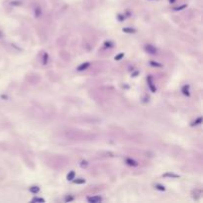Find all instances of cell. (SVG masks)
<instances>
[{
    "instance_id": "6da1fadb",
    "label": "cell",
    "mask_w": 203,
    "mask_h": 203,
    "mask_svg": "<svg viewBox=\"0 0 203 203\" xmlns=\"http://www.w3.org/2000/svg\"><path fill=\"white\" fill-rule=\"evenodd\" d=\"M145 50L147 52H149V54L151 55H157V50L156 47H154L153 45H147L145 47Z\"/></svg>"
},
{
    "instance_id": "7a4b0ae2",
    "label": "cell",
    "mask_w": 203,
    "mask_h": 203,
    "mask_svg": "<svg viewBox=\"0 0 203 203\" xmlns=\"http://www.w3.org/2000/svg\"><path fill=\"white\" fill-rule=\"evenodd\" d=\"M87 201L90 203H99L102 201V198L100 196H92V197H87Z\"/></svg>"
},
{
    "instance_id": "3957f363",
    "label": "cell",
    "mask_w": 203,
    "mask_h": 203,
    "mask_svg": "<svg viewBox=\"0 0 203 203\" xmlns=\"http://www.w3.org/2000/svg\"><path fill=\"white\" fill-rule=\"evenodd\" d=\"M148 83H149V87H150V89L152 90V92H156V87H155V85H154V82H153V77L150 76H148Z\"/></svg>"
},
{
    "instance_id": "277c9868",
    "label": "cell",
    "mask_w": 203,
    "mask_h": 203,
    "mask_svg": "<svg viewBox=\"0 0 203 203\" xmlns=\"http://www.w3.org/2000/svg\"><path fill=\"white\" fill-rule=\"evenodd\" d=\"M89 66H90V63H82V65H80V66L77 67V70H78V71L84 70V69H88Z\"/></svg>"
},
{
    "instance_id": "5b68a950",
    "label": "cell",
    "mask_w": 203,
    "mask_h": 203,
    "mask_svg": "<svg viewBox=\"0 0 203 203\" xmlns=\"http://www.w3.org/2000/svg\"><path fill=\"white\" fill-rule=\"evenodd\" d=\"M181 91H182V93L185 96H189L190 95V93H189V85H184L182 87V89H181Z\"/></svg>"
},
{
    "instance_id": "8992f818",
    "label": "cell",
    "mask_w": 203,
    "mask_h": 203,
    "mask_svg": "<svg viewBox=\"0 0 203 203\" xmlns=\"http://www.w3.org/2000/svg\"><path fill=\"white\" fill-rule=\"evenodd\" d=\"M126 164H128V165H131V167H137L138 165V163L136 161H134V160H132V159H127L126 160Z\"/></svg>"
},
{
    "instance_id": "52a82bcc",
    "label": "cell",
    "mask_w": 203,
    "mask_h": 203,
    "mask_svg": "<svg viewBox=\"0 0 203 203\" xmlns=\"http://www.w3.org/2000/svg\"><path fill=\"white\" fill-rule=\"evenodd\" d=\"M164 178H178L179 175L175 174H172V172H167V174H164Z\"/></svg>"
},
{
    "instance_id": "ba28073f",
    "label": "cell",
    "mask_w": 203,
    "mask_h": 203,
    "mask_svg": "<svg viewBox=\"0 0 203 203\" xmlns=\"http://www.w3.org/2000/svg\"><path fill=\"white\" fill-rule=\"evenodd\" d=\"M74 176H76V172H74L73 171H71L69 174H67V176H66V178H67V180H69V181H71V180H73L74 179Z\"/></svg>"
},
{
    "instance_id": "9c48e42d",
    "label": "cell",
    "mask_w": 203,
    "mask_h": 203,
    "mask_svg": "<svg viewBox=\"0 0 203 203\" xmlns=\"http://www.w3.org/2000/svg\"><path fill=\"white\" fill-rule=\"evenodd\" d=\"M123 32L124 33H128V34H132V33H136V30L133 29V28H128V27H126V28L123 29Z\"/></svg>"
},
{
    "instance_id": "30bf717a",
    "label": "cell",
    "mask_w": 203,
    "mask_h": 203,
    "mask_svg": "<svg viewBox=\"0 0 203 203\" xmlns=\"http://www.w3.org/2000/svg\"><path fill=\"white\" fill-rule=\"evenodd\" d=\"M41 15H42V10H41V8L38 6L37 8L35 9V17L36 18H39Z\"/></svg>"
},
{
    "instance_id": "8fae6325",
    "label": "cell",
    "mask_w": 203,
    "mask_h": 203,
    "mask_svg": "<svg viewBox=\"0 0 203 203\" xmlns=\"http://www.w3.org/2000/svg\"><path fill=\"white\" fill-rule=\"evenodd\" d=\"M201 122H202V117H199V118H197L196 120H195L194 122L191 123V126H197V125H200Z\"/></svg>"
},
{
    "instance_id": "7c38bea8",
    "label": "cell",
    "mask_w": 203,
    "mask_h": 203,
    "mask_svg": "<svg viewBox=\"0 0 203 203\" xmlns=\"http://www.w3.org/2000/svg\"><path fill=\"white\" fill-rule=\"evenodd\" d=\"M39 190H40V188H39L38 186H32V187H30V192H32L34 194L38 193Z\"/></svg>"
},
{
    "instance_id": "4fadbf2b",
    "label": "cell",
    "mask_w": 203,
    "mask_h": 203,
    "mask_svg": "<svg viewBox=\"0 0 203 203\" xmlns=\"http://www.w3.org/2000/svg\"><path fill=\"white\" fill-rule=\"evenodd\" d=\"M187 7V5L186 4H182L181 6H178V7H174V11H180V10H183L184 8H186Z\"/></svg>"
},
{
    "instance_id": "5bb4252c",
    "label": "cell",
    "mask_w": 203,
    "mask_h": 203,
    "mask_svg": "<svg viewBox=\"0 0 203 203\" xmlns=\"http://www.w3.org/2000/svg\"><path fill=\"white\" fill-rule=\"evenodd\" d=\"M73 182L76 183V184H82V183H85V179H83V178H78V179L73 180Z\"/></svg>"
},
{
    "instance_id": "9a60e30c",
    "label": "cell",
    "mask_w": 203,
    "mask_h": 203,
    "mask_svg": "<svg viewBox=\"0 0 203 203\" xmlns=\"http://www.w3.org/2000/svg\"><path fill=\"white\" fill-rule=\"evenodd\" d=\"M155 187H156L157 189L161 190V191H164V190H165V187H164V185H161V184H156Z\"/></svg>"
},
{
    "instance_id": "2e32d148",
    "label": "cell",
    "mask_w": 203,
    "mask_h": 203,
    "mask_svg": "<svg viewBox=\"0 0 203 203\" xmlns=\"http://www.w3.org/2000/svg\"><path fill=\"white\" fill-rule=\"evenodd\" d=\"M48 59H49V55L47 54V52H45L44 59H43V63H44V65H47V63H48Z\"/></svg>"
},
{
    "instance_id": "e0dca14e",
    "label": "cell",
    "mask_w": 203,
    "mask_h": 203,
    "mask_svg": "<svg viewBox=\"0 0 203 203\" xmlns=\"http://www.w3.org/2000/svg\"><path fill=\"white\" fill-rule=\"evenodd\" d=\"M151 66H157V67H161V66H163V65H161V63H156V62H151Z\"/></svg>"
},
{
    "instance_id": "ac0fdd59",
    "label": "cell",
    "mask_w": 203,
    "mask_h": 203,
    "mask_svg": "<svg viewBox=\"0 0 203 203\" xmlns=\"http://www.w3.org/2000/svg\"><path fill=\"white\" fill-rule=\"evenodd\" d=\"M32 202H45V199L43 198H33L32 199Z\"/></svg>"
},
{
    "instance_id": "d6986e66",
    "label": "cell",
    "mask_w": 203,
    "mask_h": 203,
    "mask_svg": "<svg viewBox=\"0 0 203 203\" xmlns=\"http://www.w3.org/2000/svg\"><path fill=\"white\" fill-rule=\"evenodd\" d=\"M123 57H124V52H121V54H119L118 56H116L115 57V61H120Z\"/></svg>"
},
{
    "instance_id": "ffe728a7",
    "label": "cell",
    "mask_w": 203,
    "mask_h": 203,
    "mask_svg": "<svg viewBox=\"0 0 203 203\" xmlns=\"http://www.w3.org/2000/svg\"><path fill=\"white\" fill-rule=\"evenodd\" d=\"M104 45H105V47L106 48H112L113 47V43H111V42H105Z\"/></svg>"
},
{
    "instance_id": "44dd1931",
    "label": "cell",
    "mask_w": 203,
    "mask_h": 203,
    "mask_svg": "<svg viewBox=\"0 0 203 203\" xmlns=\"http://www.w3.org/2000/svg\"><path fill=\"white\" fill-rule=\"evenodd\" d=\"M87 164H88V163L86 161H82L81 163H80V167H87Z\"/></svg>"
},
{
    "instance_id": "7402d4cb",
    "label": "cell",
    "mask_w": 203,
    "mask_h": 203,
    "mask_svg": "<svg viewBox=\"0 0 203 203\" xmlns=\"http://www.w3.org/2000/svg\"><path fill=\"white\" fill-rule=\"evenodd\" d=\"M73 197H71V196H69V197H66V202L73 201Z\"/></svg>"
},
{
    "instance_id": "603a6c76",
    "label": "cell",
    "mask_w": 203,
    "mask_h": 203,
    "mask_svg": "<svg viewBox=\"0 0 203 203\" xmlns=\"http://www.w3.org/2000/svg\"><path fill=\"white\" fill-rule=\"evenodd\" d=\"M175 1H176V0H170V2H171V3H174Z\"/></svg>"
},
{
    "instance_id": "cb8c5ba5",
    "label": "cell",
    "mask_w": 203,
    "mask_h": 203,
    "mask_svg": "<svg viewBox=\"0 0 203 203\" xmlns=\"http://www.w3.org/2000/svg\"><path fill=\"white\" fill-rule=\"evenodd\" d=\"M1 37H2V34H1V33H0V38H1Z\"/></svg>"
}]
</instances>
